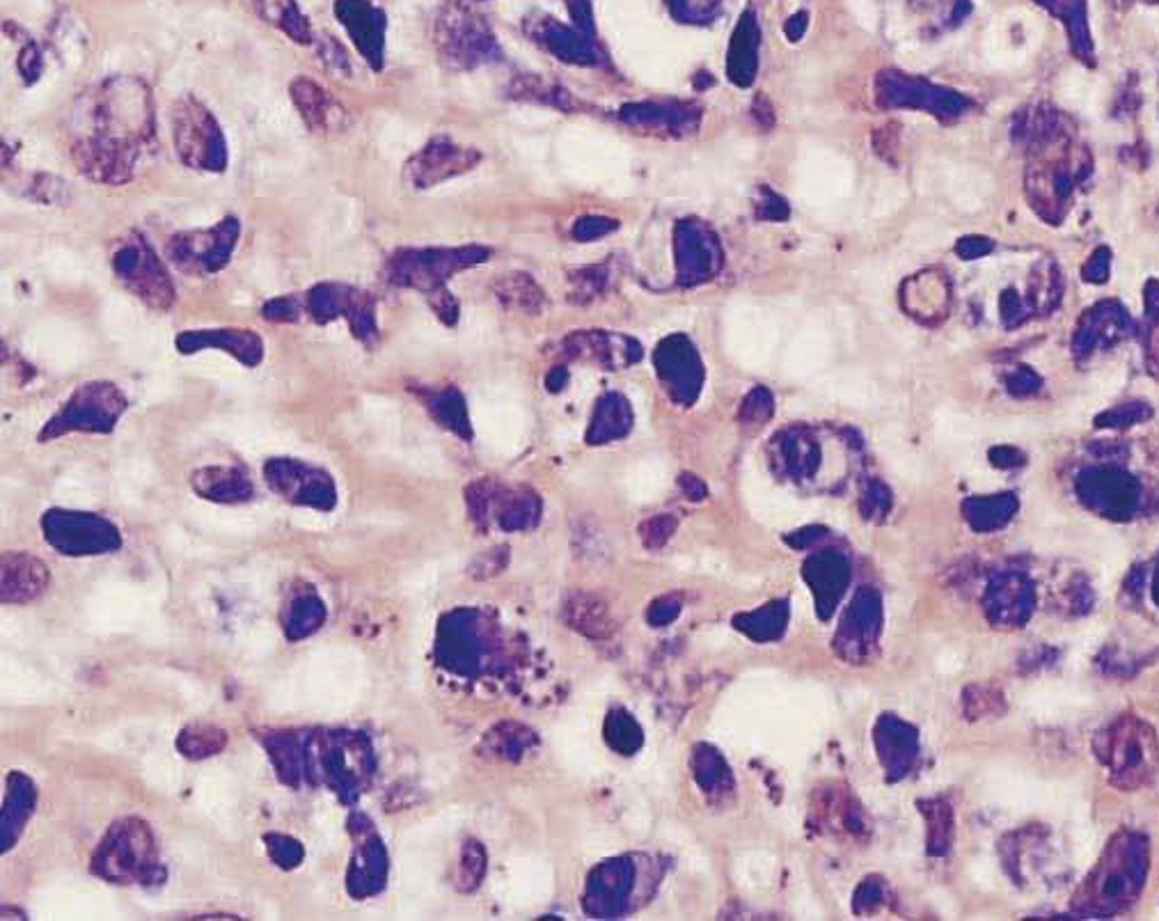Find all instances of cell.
Segmentation results:
<instances>
[{
	"label": "cell",
	"mask_w": 1159,
	"mask_h": 921,
	"mask_svg": "<svg viewBox=\"0 0 1159 921\" xmlns=\"http://www.w3.org/2000/svg\"><path fill=\"white\" fill-rule=\"evenodd\" d=\"M154 149L157 115L145 81L136 76H111L76 99L69 154L90 182L101 186L134 182Z\"/></svg>",
	"instance_id": "1"
},
{
	"label": "cell",
	"mask_w": 1159,
	"mask_h": 921,
	"mask_svg": "<svg viewBox=\"0 0 1159 921\" xmlns=\"http://www.w3.org/2000/svg\"><path fill=\"white\" fill-rule=\"evenodd\" d=\"M484 250L477 246L466 248H399L383 264L385 283L397 289H410L422 294L433 315L445 326H454L458 319V303L447 292V280L479 264Z\"/></svg>",
	"instance_id": "2"
},
{
	"label": "cell",
	"mask_w": 1159,
	"mask_h": 921,
	"mask_svg": "<svg viewBox=\"0 0 1159 921\" xmlns=\"http://www.w3.org/2000/svg\"><path fill=\"white\" fill-rule=\"evenodd\" d=\"M172 143L179 161L200 172H225L229 163L227 138L220 122L195 94L177 99L172 109Z\"/></svg>",
	"instance_id": "3"
},
{
	"label": "cell",
	"mask_w": 1159,
	"mask_h": 921,
	"mask_svg": "<svg viewBox=\"0 0 1159 921\" xmlns=\"http://www.w3.org/2000/svg\"><path fill=\"white\" fill-rule=\"evenodd\" d=\"M111 266L122 287L143 300L149 310H172L177 300L172 277L157 250L147 243L140 232H128L115 243Z\"/></svg>",
	"instance_id": "4"
},
{
	"label": "cell",
	"mask_w": 1159,
	"mask_h": 921,
	"mask_svg": "<svg viewBox=\"0 0 1159 921\" xmlns=\"http://www.w3.org/2000/svg\"><path fill=\"white\" fill-rule=\"evenodd\" d=\"M303 303L305 315L315 323L326 326L344 319L349 323L351 336L360 344H365L367 349L376 346L380 336L376 298L367 289L351 287L344 283H319L305 292Z\"/></svg>",
	"instance_id": "5"
},
{
	"label": "cell",
	"mask_w": 1159,
	"mask_h": 921,
	"mask_svg": "<svg viewBox=\"0 0 1159 921\" xmlns=\"http://www.w3.org/2000/svg\"><path fill=\"white\" fill-rule=\"evenodd\" d=\"M241 239V220L225 216L207 229H189L170 237L166 254L174 269L182 273L207 277L220 273L235 254Z\"/></svg>",
	"instance_id": "6"
},
{
	"label": "cell",
	"mask_w": 1159,
	"mask_h": 921,
	"mask_svg": "<svg viewBox=\"0 0 1159 921\" xmlns=\"http://www.w3.org/2000/svg\"><path fill=\"white\" fill-rule=\"evenodd\" d=\"M126 411V397L111 380H88L73 390L60 413L44 429V439L67 431H111Z\"/></svg>",
	"instance_id": "7"
},
{
	"label": "cell",
	"mask_w": 1159,
	"mask_h": 921,
	"mask_svg": "<svg viewBox=\"0 0 1159 921\" xmlns=\"http://www.w3.org/2000/svg\"><path fill=\"white\" fill-rule=\"evenodd\" d=\"M477 161L479 154L475 149L463 147L447 136H435L404 163V182L416 191H429L468 172Z\"/></svg>",
	"instance_id": "8"
},
{
	"label": "cell",
	"mask_w": 1159,
	"mask_h": 921,
	"mask_svg": "<svg viewBox=\"0 0 1159 921\" xmlns=\"http://www.w3.org/2000/svg\"><path fill=\"white\" fill-rule=\"evenodd\" d=\"M332 12L351 37L363 60L374 69L385 67V37H388V14L374 0H334Z\"/></svg>",
	"instance_id": "9"
},
{
	"label": "cell",
	"mask_w": 1159,
	"mask_h": 921,
	"mask_svg": "<svg viewBox=\"0 0 1159 921\" xmlns=\"http://www.w3.org/2000/svg\"><path fill=\"white\" fill-rule=\"evenodd\" d=\"M435 46L456 67H473L491 54V37L466 10L447 8L435 19Z\"/></svg>",
	"instance_id": "10"
},
{
	"label": "cell",
	"mask_w": 1159,
	"mask_h": 921,
	"mask_svg": "<svg viewBox=\"0 0 1159 921\" xmlns=\"http://www.w3.org/2000/svg\"><path fill=\"white\" fill-rule=\"evenodd\" d=\"M182 355H195L200 351H223L237 363L252 369L264 361V340L250 328H195L182 330L174 340Z\"/></svg>",
	"instance_id": "11"
},
{
	"label": "cell",
	"mask_w": 1159,
	"mask_h": 921,
	"mask_svg": "<svg viewBox=\"0 0 1159 921\" xmlns=\"http://www.w3.org/2000/svg\"><path fill=\"white\" fill-rule=\"evenodd\" d=\"M988 796L1007 809L1038 811L1056 809L1064 800L1049 784L1036 782L1018 773H997L988 786Z\"/></svg>",
	"instance_id": "12"
},
{
	"label": "cell",
	"mask_w": 1159,
	"mask_h": 921,
	"mask_svg": "<svg viewBox=\"0 0 1159 921\" xmlns=\"http://www.w3.org/2000/svg\"><path fill=\"white\" fill-rule=\"evenodd\" d=\"M289 96L294 109L298 111L300 120L310 132L323 134L330 132L332 126H338L342 109L321 83L307 79V76H298L289 86Z\"/></svg>",
	"instance_id": "13"
},
{
	"label": "cell",
	"mask_w": 1159,
	"mask_h": 921,
	"mask_svg": "<svg viewBox=\"0 0 1159 921\" xmlns=\"http://www.w3.org/2000/svg\"><path fill=\"white\" fill-rule=\"evenodd\" d=\"M946 191L961 209L978 212L995 191V182L990 174L978 168L953 166L946 174Z\"/></svg>",
	"instance_id": "14"
},
{
	"label": "cell",
	"mask_w": 1159,
	"mask_h": 921,
	"mask_svg": "<svg viewBox=\"0 0 1159 921\" xmlns=\"http://www.w3.org/2000/svg\"><path fill=\"white\" fill-rule=\"evenodd\" d=\"M1089 695L1064 683H1038L1022 700V706L1038 715H1056L1066 708L1087 706Z\"/></svg>",
	"instance_id": "15"
},
{
	"label": "cell",
	"mask_w": 1159,
	"mask_h": 921,
	"mask_svg": "<svg viewBox=\"0 0 1159 921\" xmlns=\"http://www.w3.org/2000/svg\"><path fill=\"white\" fill-rule=\"evenodd\" d=\"M262 14L296 44H313L317 37L296 0H262Z\"/></svg>",
	"instance_id": "16"
},
{
	"label": "cell",
	"mask_w": 1159,
	"mask_h": 921,
	"mask_svg": "<svg viewBox=\"0 0 1159 921\" xmlns=\"http://www.w3.org/2000/svg\"><path fill=\"white\" fill-rule=\"evenodd\" d=\"M1059 96L1066 106L1081 111V113H1091L1098 104V86L1089 79V73H1084L1081 69H1072L1064 73L1061 86H1059Z\"/></svg>",
	"instance_id": "17"
},
{
	"label": "cell",
	"mask_w": 1159,
	"mask_h": 921,
	"mask_svg": "<svg viewBox=\"0 0 1159 921\" xmlns=\"http://www.w3.org/2000/svg\"><path fill=\"white\" fill-rule=\"evenodd\" d=\"M303 312H305L303 296H296V294L271 298L262 307V317L271 323H296L303 317Z\"/></svg>",
	"instance_id": "18"
},
{
	"label": "cell",
	"mask_w": 1159,
	"mask_h": 921,
	"mask_svg": "<svg viewBox=\"0 0 1159 921\" xmlns=\"http://www.w3.org/2000/svg\"><path fill=\"white\" fill-rule=\"evenodd\" d=\"M422 397L438 420L456 422L461 418L463 401L456 390H422Z\"/></svg>",
	"instance_id": "19"
},
{
	"label": "cell",
	"mask_w": 1159,
	"mask_h": 921,
	"mask_svg": "<svg viewBox=\"0 0 1159 921\" xmlns=\"http://www.w3.org/2000/svg\"><path fill=\"white\" fill-rule=\"evenodd\" d=\"M319 60L323 62L326 69H330L332 73L338 76H349L351 73V58L346 54V48L334 39L330 35H321L319 37Z\"/></svg>",
	"instance_id": "20"
},
{
	"label": "cell",
	"mask_w": 1159,
	"mask_h": 921,
	"mask_svg": "<svg viewBox=\"0 0 1159 921\" xmlns=\"http://www.w3.org/2000/svg\"><path fill=\"white\" fill-rule=\"evenodd\" d=\"M938 433L944 439V441H951V443H967L976 436V427L971 420H967L965 416H956V413H946L938 420Z\"/></svg>",
	"instance_id": "21"
},
{
	"label": "cell",
	"mask_w": 1159,
	"mask_h": 921,
	"mask_svg": "<svg viewBox=\"0 0 1159 921\" xmlns=\"http://www.w3.org/2000/svg\"><path fill=\"white\" fill-rule=\"evenodd\" d=\"M16 67H19L23 83L25 86H35L42 79V71H44L42 48L35 42H25V46L21 48V54H19Z\"/></svg>",
	"instance_id": "22"
},
{
	"label": "cell",
	"mask_w": 1159,
	"mask_h": 921,
	"mask_svg": "<svg viewBox=\"0 0 1159 921\" xmlns=\"http://www.w3.org/2000/svg\"><path fill=\"white\" fill-rule=\"evenodd\" d=\"M974 878H976L978 885H984V887L990 889V887H995V868L988 862L978 860V862H974Z\"/></svg>",
	"instance_id": "23"
}]
</instances>
